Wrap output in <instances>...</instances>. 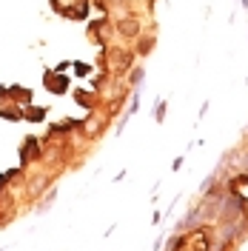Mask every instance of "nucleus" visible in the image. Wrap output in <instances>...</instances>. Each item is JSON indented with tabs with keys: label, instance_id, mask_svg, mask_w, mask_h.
Masks as SVG:
<instances>
[{
	"label": "nucleus",
	"instance_id": "obj_1",
	"mask_svg": "<svg viewBox=\"0 0 248 251\" xmlns=\"http://www.w3.org/2000/svg\"><path fill=\"white\" fill-rule=\"evenodd\" d=\"M163 117H166V103H157V109H154V120H157V123H163Z\"/></svg>",
	"mask_w": 248,
	"mask_h": 251
},
{
	"label": "nucleus",
	"instance_id": "obj_2",
	"mask_svg": "<svg viewBox=\"0 0 248 251\" xmlns=\"http://www.w3.org/2000/svg\"><path fill=\"white\" fill-rule=\"evenodd\" d=\"M237 160H243V163H237L243 172H248V151H243V154H237Z\"/></svg>",
	"mask_w": 248,
	"mask_h": 251
}]
</instances>
